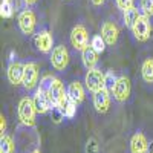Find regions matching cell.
<instances>
[{"instance_id":"obj_32","label":"cell","mask_w":153,"mask_h":153,"mask_svg":"<svg viewBox=\"0 0 153 153\" xmlns=\"http://www.w3.org/2000/svg\"><path fill=\"white\" fill-rule=\"evenodd\" d=\"M23 3L26 5V6H34L38 3V0H23Z\"/></svg>"},{"instance_id":"obj_24","label":"cell","mask_w":153,"mask_h":153,"mask_svg":"<svg viewBox=\"0 0 153 153\" xmlns=\"http://www.w3.org/2000/svg\"><path fill=\"white\" fill-rule=\"evenodd\" d=\"M54 80H55V76L46 74L43 78L40 80V83H38V84H40V87H38V89H42V91H45V92H49V89H51V86H52Z\"/></svg>"},{"instance_id":"obj_19","label":"cell","mask_w":153,"mask_h":153,"mask_svg":"<svg viewBox=\"0 0 153 153\" xmlns=\"http://www.w3.org/2000/svg\"><path fill=\"white\" fill-rule=\"evenodd\" d=\"M141 76L147 84H153V58L149 57L141 65Z\"/></svg>"},{"instance_id":"obj_18","label":"cell","mask_w":153,"mask_h":153,"mask_svg":"<svg viewBox=\"0 0 153 153\" xmlns=\"http://www.w3.org/2000/svg\"><path fill=\"white\" fill-rule=\"evenodd\" d=\"M139 16H141V12H139V9H138L136 6H133V8H130V9H126V11L123 12V22H124V26H126V28H129V29H132V28H133V25H135V22L138 20Z\"/></svg>"},{"instance_id":"obj_6","label":"cell","mask_w":153,"mask_h":153,"mask_svg":"<svg viewBox=\"0 0 153 153\" xmlns=\"http://www.w3.org/2000/svg\"><path fill=\"white\" fill-rule=\"evenodd\" d=\"M17 23H19V29L22 31V34L25 35H32L35 34V28H37V16L35 12L29 8L20 11V14L17 17Z\"/></svg>"},{"instance_id":"obj_5","label":"cell","mask_w":153,"mask_h":153,"mask_svg":"<svg viewBox=\"0 0 153 153\" xmlns=\"http://www.w3.org/2000/svg\"><path fill=\"white\" fill-rule=\"evenodd\" d=\"M48 94H49L51 100H52V104L60 107L63 112H65V109H66V106L69 103V97H68V89H65L61 80L55 78Z\"/></svg>"},{"instance_id":"obj_9","label":"cell","mask_w":153,"mask_h":153,"mask_svg":"<svg viewBox=\"0 0 153 153\" xmlns=\"http://www.w3.org/2000/svg\"><path fill=\"white\" fill-rule=\"evenodd\" d=\"M34 45L38 49V52H42V54H51V52H52V49L55 48L54 46V35L51 34L48 29L38 31L35 34V37H34Z\"/></svg>"},{"instance_id":"obj_33","label":"cell","mask_w":153,"mask_h":153,"mask_svg":"<svg viewBox=\"0 0 153 153\" xmlns=\"http://www.w3.org/2000/svg\"><path fill=\"white\" fill-rule=\"evenodd\" d=\"M16 52H14V51H11V52H9V61H16Z\"/></svg>"},{"instance_id":"obj_4","label":"cell","mask_w":153,"mask_h":153,"mask_svg":"<svg viewBox=\"0 0 153 153\" xmlns=\"http://www.w3.org/2000/svg\"><path fill=\"white\" fill-rule=\"evenodd\" d=\"M51 60V65L52 68L58 72H65L66 68L69 66V61H71V55H69V51L65 45H58L52 49V52L49 55Z\"/></svg>"},{"instance_id":"obj_14","label":"cell","mask_w":153,"mask_h":153,"mask_svg":"<svg viewBox=\"0 0 153 153\" xmlns=\"http://www.w3.org/2000/svg\"><path fill=\"white\" fill-rule=\"evenodd\" d=\"M110 92L107 91V89L104 87V89H101V91H98V92H95L94 94V107H95V110L98 112V113H106L107 110H109V107H110Z\"/></svg>"},{"instance_id":"obj_10","label":"cell","mask_w":153,"mask_h":153,"mask_svg":"<svg viewBox=\"0 0 153 153\" xmlns=\"http://www.w3.org/2000/svg\"><path fill=\"white\" fill-rule=\"evenodd\" d=\"M38 75H40V71H38V65L35 61H28L25 63V76H23V87L26 91H34L38 84Z\"/></svg>"},{"instance_id":"obj_34","label":"cell","mask_w":153,"mask_h":153,"mask_svg":"<svg viewBox=\"0 0 153 153\" xmlns=\"http://www.w3.org/2000/svg\"><path fill=\"white\" fill-rule=\"evenodd\" d=\"M31 153H42V152H40V150H38V149H35V150H32Z\"/></svg>"},{"instance_id":"obj_3","label":"cell","mask_w":153,"mask_h":153,"mask_svg":"<svg viewBox=\"0 0 153 153\" xmlns=\"http://www.w3.org/2000/svg\"><path fill=\"white\" fill-rule=\"evenodd\" d=\"M132 31V35L136 42H147L149 38L152 37V22H150V17L146 16V14H141L138 17V20L135 22L133 28L130 29Z\"/></svg>"},{"instance_id":"obj_26","label":"cell","mask_w":153,"mask_h":153,"mask_svg":"<svg viewBox=\"0 0 153 153\" xmlns=\"http://www.w3.org/2000/svg\"><path fill=\"white\" fill-rule=\"evenodd\" d=\"M84 152L86 153H100V144L97 141V138H89L87 143H86V147H84Z\"/></svg>"},{"instance_id":"obj_1","label":"cell","mask_w":153,"mask_h":153,"mask_svg":"<svg viewBox=\"0 0 153 153\" xmlns=\"http://www.w3.org/2000/svg\"><path fill=\"white\" fill-rule=\"evenodd\" d=\"M17 113H19V120H20V123L23 126H26V127H34L35 126L37 109H35L32 97H23L20 100Z\"/></svg>"},{"instance_id":"obj_2","label":"cell","mask_w":153,"mask_h":153,"mask_svg":"<svg viewBox=\"0 0 153 153\" xmlns=\"http://www.w3.org/2000/svg\"><path fill=\"white\" fill-rule=\"evenodd\" d=\"M84 84L89 92L95 94L106 87V74L98 68L87 69V72L84 75Z\"/></svg>"},{"instance_id":"obj_25","label":"cell","mask_w":153,"mask_h":153,"mask_svg":"<svg viewBox=\"0 0 153 153\" xmlns=\"http://www.w3.org/2000/svg\"><path fill=\"white\" fill-rule=\"evenodd\" d=\"M117 80H118V76L115 75L113 71H107V72H106V89H107L110 94H112V91H113Z\"/></svg>"},{"instance_id":"obj_23","label":"cell","mask_w":153,"mask_h":153,"mask_svg":"<svg viewBox=\"0 0 153 153\" xmlns=\"http://www.w3.org/2000/svg\"><path fill=\"white\" fill-rule=\"evenodd\" d=\"M51 118H52L54 124H60L63 121V118H66V117H65V112H63L60 107L52 106V109H51Z\"/></svg>"},{"instance_id":"obj_7","label":"cell","mask_w":153,"mask_h":153,"mask_svg":"<svg viewBox=\"0 0 153 153\" xmlns=\"http://www.w3.org/2000/svg\"><path fill=\"white\" fill-rule=\"evenodd\" d=\"M132 94V83H130V78L127 75H121L118 76L117 83H115V87L112 91V95H113V100L117 103H126L129 100Z\"/></svg>"},{"instance_id":"obj_35","label":"cell","mask_w":153,"mask_h":153,"mask_svg":"<svg viewBox=\"0 0 153 153\" xmlns=\"http://www.w3.org/2000/svg\"><path fill=\"white\" fill-rule=\"evenodd\" d=\"M149 153H153V152H149Z\"/></svg>"},{"instance_id":"obj_22","label":"cell","mask_w":153,"mask_h":153,"mask_svg":"<svg viewBox=\"0 0 153 153\" xmlns=\"http://www.w3.org/2000/svg\"><path fill=\"white\" fill-rule=\"evenodd\" d=\"M91 46L97 51L98 54H103L104 51H106V48H107V43L104 42V38L101 37V35H94L91 38Z\"/></svg>"},{"instance_id":"obj_8","label":"cell","mask_w":153,"mask_h":153,"mask_svg":"<svg viewBox=\"0 0 153 153\" xmlns=\"http://www.w3.org/2000/svg\"><path fill=\"white\" fill-rule=\"evenodd\" d=\"M71 45L74 46L75 51H81L87 48L89 45V32L84 25H75L71 31Z\"/></svg>"},{"instance_id":"obj_21","label":"cell","mask_w":153,"mask_h":153,"mask_svg":"<svg viewBox=\"0 0 153 153\" xmlns=\"http://www.w3.org/2000/svg\"><path fill=\"white\" fill-rule=\"evenodd\" d=\"M0 16H2V19L14 17V5H12L11 0H2L0 2Z\"/></svg>"},{"instance_id":"obj_20","label":"cell","mask_w":153,"mask_h":153,"mask_svg":"<svg viewBox=\"0 0 153 153\" xmlns=\"http://www.w3.org/2000/svg\"><path fill=\"white\" fill-rule=\"evenodd\" d=\"M0 153H16V144L11 136L2 135V138H0Z\"/></svg>"},{"instance_id":"obj_29","label":"cell","mask_w":153,"mask_h":153,"mask_svg":"<svg viewBox=\"0 0 153 153\" xmlns=\"http://www.w3.org/2000/svg\"><path fill=\"white\" fill-rule=\"evenodd\" d=\"M115 3H117V8L121 9L123 12H124L126 9H130V8L135 6L133 0H115Z\"/></svg>"},{"instance_id":"obj_31","label":"cell","mask_w":153,"mask_h":153,"mask_svg":"<svg viewBox=\"0 0 153 153\" xmlns=\"http://www.w3.org/2000/svg\"><path fill=\"white\" fill-rule=\"evenodd\" d=\"M91 3L95 6V8H100V6H103L106 3V0H91Z\"/></svg>"},{"instance_id":"obj_15","label":"cell","mask_w":153,"mask_h":153,"mask_svg":"<svg viewBox=\"0 0 153 153\" xmlns=\"http://www.w3.org/2000/svg\"><path fill=\"white\" fill-rule=\"evenodd\" d=\"M150 144L143 132H135L130 138V153H149Z\"/></svg>"},{"instance_id":"obj_17","label":"cell","mask_w":153,"mask_h":153,"mask_svg":"<svg viewBox=\"0 0 153 153\" xmlns=\"http://www.w3.org/2000/svg\"><path fill=\"white\" fill-rule=\"evenodd\" d=\"M98 52L97 51L89 45L87 48H84L83 51H81V61H83V65H84V68L86 69H94V68H97V65H98Z\"/></svg>"},{"instance_id":"obj_13","label":"cell","mask_w":153,"mask_h":153,"mask_svg":"<svg viewBox=\"0 0 153 153\" xmlns=\"http://www.w3.org/2000/svg\"><path fill=\"white\" fill-rule=\"evenodd\" d=\"M6 76L12 86L22 84L23 76H25V65L20 61H9L8 69H6Z\"/></svg>"},{"instance_id":"obj_12","label":"cell","mask_w":153,"mask_h":153,"mask_svg":"<svg viewBox=\"0 0 153 153\" xmlns=\"http://www.w3.org/2000/svg\"><path fill=\"white\" fill-rule=\"evenodd\" d=\"M101 37L104 38V42L107 43V46H115L118 42L120 37V29L117 26V23L112 20H106L101 25Z\"/></svg>"},{"instance_id":"obj_30","label":"cell","mask_w":153,"mask_h":153,"mask_svg":"<svg viewBox=\"0 0 153 153\" xmlns=\"http://www.w3.org/2000/svg\"><path fill=\"white\" fill-rule=\"evenodd\" d=\"M0 132H2V135H5V132H6V120L3 117V113L0 115Z\"/></svg>"},{"instance_id":"obj_28","label":"cell","mask_w":153,"mask_h":153,"mask_svg":"<svg viewBox=\"0 0 153 153\" xmlns=\"http://www.w3.org/2000/svg\"><path fill=\"white\" fill-rule=\"evenodd\" d=\"M76 103H74L72 100H69V103H68V106H66V109H65V117L68 118V120H72V118H75V115H76Z\"/></svg>"},{"instance_id":"obj_27","label":"cell","mask_w":153,"mask_h":153,"mask_svg":"<svg viewBox=\"0 0 153 153\" xmlns=\"http://www.w3.org/2000/svg\"><path fill=\"white\" fill-rule=\"evenodd\" d=\"M139 8H141L143 14L146 16H153V0H141V3H139Z\"/></svg>"},{"instance_id":"obj_16","label":"cell","mask_w":153,"mask_h":153,"mask_svg":"<svg viewBox=\"0 0 153 153\" xmlns=\"http://www.w3.org/2000/svg\"><path fill=\"white\" fill-rule=\"evenodd\" d=\"M68 97H69V100L74 101V103L81 104L84 101V98H86L84 86L80 81H71L69 86H68Z\"/></svg>"},{"instance_id":"obj_11","label":"cell","mask_w":153,"mask_h":153,"mask_svg":"<svg viewBox=\"0 0 153 153\" xmlns=\"http://www.w3.org/2000/svg\"><path fill=\"white\" fill-rule=\"evenodd\" d=\"M32 100H34V104H35V109H37V113L40 115H45L48 112H51L52 109V100H51L49 94L42 91V89H37L35 94L32 95Z\"/></svg>"}]
</instances>
